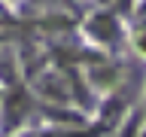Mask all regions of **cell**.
<instances>
[{
  "label": "cell",
  "instance_id": "cell-2",
  "mask_svg": "<svg viewBox=\"0 0 146 137\" xmlns=\"http://www.w3.org/2000/svg\"><path fill=\"white\" fill-rule=\"evenodd\" d=\"M91 34L98 37V40H104V43H113V40H116V18L113 15H107V12H98V15L91 18Z\"/></svg>",
  "mask_w": 146,
  "mask_h": 137
},
{
  "label": "cell",
  "instance_id": "cell-1",
  "mask_svg": "<svg viewBox=\"0 0 146 137\" xmlns=\"http://www.w3.org/2000/svg\"><path fill=\"white\" fill-rule=\"evenodd\" d=\"M3 110H6V113H3V125H6V128H15L18 122L27 116V110H31V98H27L21 88H15L6 98V107H3Z\"/></svg>",
  "mask_w": 146,
  "mask_h": 137
},
{
  "label": "cell",
  "instance_id": "cell-3",
  "mask_svg": "<svg viewBox=\"0 0 146 137\" xmlns=\"http://www.w3.org/2000/svg\"><path fill=\"white\" fill-rule=\"evenodd\" d=\"M140 49H146V31H140Z\"/></svg>",
  "mask_w": 146,
  "mask_h": 137
}]
</instances>
